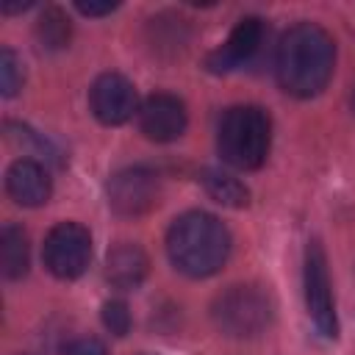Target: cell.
Here are the masks:
<instances>
[{
    "instance_id": "cell-1",
    "label": "cell",
    "mask_w": 355,
    "mask_h": 355,
    "mask_svg": "<svg viewBox=\"0 0 355 355\" xmlns=\"http://www.w3.org/2000/svg\"><path fill=\"white\" fill-rule=\"evenodd\" d=\"M336 64V44L324 28L316 22H297L291 25L275 50V75L283 92L294 97H313L319 94Z\"/></svg>"
},
{
    "instance_id": "cell-2",
    "label": "cell",
    "mask_w": 355,
    "mask_h": 355,
    "mask_svg": "<svg viewBox=\"0 0 355 355\" xmlns=\"http://www.w3.org/2000/svg\"><path fill=\"white\" fill-rule=\"evenodd\" d=\"M166 252L178 272L189 277H211L227 261L230 233L214 214L189 211L172 222L166 233Z\"/></svg>"
},
{
    "instance_id": "cell-3",
    "label": "cell",
    "mask_w": 355,
    "mask_h": 355,
    "mask_svg": "<svg viewBox=\"0 0 355 355\" xmlns=\"http://www.w3.org/2000/svg\"><path fill=\"white\" fill-rule=\"evenodd\" d=\"M216 147L225 164L236 169H258L272 147L269 114L258 105H236L225 111L216 133Z\"/></svg>"
},
{
    "instance_id": "cell-4",
    "label": "cell",
    "mask_w": 355,
    "mask_h": 355,
    "mask_svg": "<svg viewBox=\"0 0 355 355\" xmlns=\"http://www.w3.org/2000/svg\"><path fill=\"white\" fill-rule=\"evenodd\" d=\"M214 324L233 338H252L272 322V300L261 286H230L214 300Z\"/></svg>"
},
{
    "instance_id": "cell-5",
    "label": "cell",
    "mask_w": 355,
    "mask_h": 355,
    "mask_svg": "<svg viewBox=\"0 0 355 355\" xmlns=\"http://www.w3.org/2000/svg\"><path fill=\"white\" fill-rule=\"evenodd\" d=\"M42 258H44V266L55 277H61V280L80 277L92 261L89 230L78 222H58L44 239Z\"/></svg>"
},
{
    "instance_id": "cell-6",
    "label": "cell",
    "mask_w": 355,
    "mask_h": 355,
    "mask_svg": "<svg viewBox=\"0 0 355 355\" xmlns=\"http://www.w3.org/2000/svg\"><path fill=\"white\" fill-rule=\"evenodd\" d=\"M302 286H305V308H308L313 327L324 338H336L338 336L336 302H333V288H330V275H327V258L319 241H311L305 250Z\"/></svg>"
},
{
    "instance_id": "cell-7",
    "label": "cell",
    "mask_w": 355,
    "mask_h": 355,
    "mask_svg": "<svg viewBox=\"0 0 355 355\" xmlns=\"http://www.w3.org/2000/svg\"><path fill=\"white\" fill-rule=\"evenodd\" d=\"M161 180L147 166H128L108 180V205L122 216H141L158 205Z\"/></svg>"
},
{
    "instance_id": "cell-8",
    "label": "cell",
    "mask_w": 355,
    "mask_h": 355,
    "mask_svg": "<svg viewBox=\"0 0 355 355\" xmlns=\"http://www.w3.org/2000/svg\"><path fill=\"white\" fill-rule=\"evenodd\" d=\"M89 105L103 125H122L139 111V97L125 75L105 72L89 89Z\"/></svg>"
},
{
    "instance_id": "cell-9",
    "label": "cell",
    "mask_w": 355,
    "mask_h": 355,
    "mask_svg": "<svg viewBox=\"0 0 355 355\" xmlns=\"http://www.w3.org/2000/svg\"><path fill=\"white\" fill-rule=\"evenodd\" d=\"M186 105L175 94L158 92L139 105V128L150 141H175L186 130Z\"/></svg>"
},
{
    "instance_id": "cell-10",
    "label": "cell",
    "mask_w": 355,
    "mask_h": 355,
    "mask_svg": "<svg viewBox=\"0 0 355 355\" xmlns=\"http://www.w3.org/2000/svg\"><path fill=\"white\" fill-rule=\"evenodd\" d=\"M263 42V22L258 17H244L233 31L230 36L225 39L222 47H216L208 58H205V67L211 72H230L241 64H247L258 47Z\"/></svg>"
},
{
    "instance_id": "cell-11",
    "label": "cell",
    "mask_w": 355,
    "mask_h": 355,
    "mask_svg": "<svg viewBox=\"0 0 355 355\" xmlns=\"http://www.w3.org/2000/svg\"><path fill=\"white\" fill-rule=\"evenodd\" d=\"M6 191L14 202H19L25 208H36V205H44L50 200L53 183H50L47 169L39 161L19 158L6 172Z\"/></svg>"
},
{
    "instance_id": "cell-12",
    "label": "cell",
    "mask_w": 355,
    "mask_h": 355,
    "mask_svg": "<svg viewBox=\"0 0 355 355\" xmlns=\"http://www.w3.org/2000/svg\"><path fill=\"white\" fill-rule=\"evenodd\" d=\"M147 255L139 244L122 241L105 258V277L116 288H136L147 275Z\"/></svg>"
},
{
    "instance_id": "cell-13",
    "label": "cell",
    "mask_w": 355,
    "mask_h": 355,
    "mask_svg": "<svg viewBox=\"0 0 355 355\" xmlns=\"http://www.w3.org/2000/svg\"><path fill=\"white\" fill-rule=\"evenodd\" d=\"M31 252H28V236L17 225H3L0 230V272L8 280H17L28 272Z\"/></svg>"
},
{
    "instance_id": "cell-14",
    "label": "cell",
    "mask_w": 355,
    "mask_h": 355,
    "mask_svg": "<svg viewBox=\"0 0 355 355\" xmlns=\"http://www.w3.org/2000/svg\"><path fill=\"white\" fill-rule=\"evenodd\" d=\"M200 183L205 186L208 197L227 205V208H244L250 202V191L241 180H236L233 175L227 172H219V169H202L200 175Z\"/></svg>"
},
{
    "instance_id": "cell-15",
    "label": "cell",
    "mask_w": 355,
    "mask_h": 355,
    "mask_svg": "<svg viewBox=\"0 0 355 355\" xmlns=\"http://www.w3.org/2000/svg\"><path fill=\"white\" fill-rule=\"evenodd\" d=\"M72 36V25L69 17L58 8V6H47L36 22V39L44 50H64L69 44Z\"/></svg>"
},
{
    "instance_id": "cell-16",
    "label": "cell",
    "mask_w": 355,
    "mask_h": 355,
    "mask_svg": "<svg viewBox=\"0 0 355 355\" xmlns=\"http://www.w3.org/2000/svg\"><path fill=\"white\" fill-rule=\"evenodd\" d=\"M22 86V64L17 58V53L11 47L0 50V89L3 97H14Z\"/></svg>"
},
{
    "instance_id": "cell-17",
    "label": "cell",
    "mask_w": 355,
    "mask_h": 355,
    "mask_svg": "<svg viewBox=\"0 0 355 355\" xmlns=\"http://www.w3.org/2000/svg\"><path fill=\"white\" fill-rule=\"evenodd\" d=\"M103 324L105 330H111L114 336H125L130 330V311L122 300H111L103 305Z\"/></svg>"
},
{
    "instance_id": "cell-18",
    "label": "cell",
    "mask_w": 355,
    "mask_h": 355,
    "mask_svg": "<svg viewBox=\"0 0 355 355\" xmlns=\"http://www.w3.org/2000/svg\"><path fill=\"white\" fill-rule=\"evenodd\" d=\"M67 355H108L105 352V344L94 336H83V338H75L69 347H67Z\"/></svg>"
},
{
    "instance_id": "cell-19",
    "label": "cell",
    "mask_w": 355,
    "mask_h": 355,
    "mask_svg": "<svg viewBox=\"0 0 355 355\" xmlns=\"http://www.w3.org/2000/svg\"><path fill=\"white\" fill-rule=\"evenodd\" d=\"M114 8H116V3H83V0H78V11L86 17H103V14H111Z\"/></svg>"
},
{
    "instance_id": "cell-20",
    "label": "cell",
    "mask_w": 355,
    "mask_h": 355,
    "mask_svg": "<svg viewBox=\"0 0 355 355\" xmlns=\"http://www.w3.org/2000/svg\"><path fill=\"white\" fill-rule=\"evenodd\" d=\"M352 111H355V92H352Z\"/></svg>"
}]
</instances>
